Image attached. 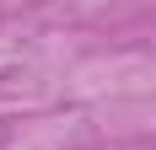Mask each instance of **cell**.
Masks as SVG:
<instances>
[{
    "mask_svg": "<svg viewBox=\"0 0 156 150\" xmlns=\"http://www.w3.org/2000/svg\"><path fill=\"white\" fill-rule=\"evenodd\" d=\"M0 139H5V123H0Z\"/></svg>",
    "mask_w": 156,
    "mask_h": 150,
    "instance_id": "obj_1",
    "label": "cell"
}]
</instances>
